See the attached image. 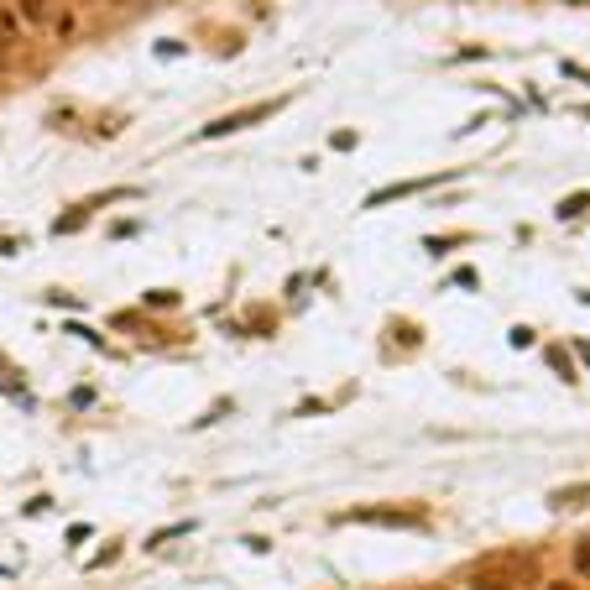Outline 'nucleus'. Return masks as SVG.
I'll list each match as a JSON object with an SVG mask.
<instances>
[{
    "mask_svg": "<svg viewBox=\"0 0 590 590\" xmlns=\"http://www.w3.org/2000/svg\"><path fill=\"white\" fill-rule=\"evenodd\" d=\"M575 569H580V575H590V538H585V544H575Z\"/></svg>",
    "mask_w": 590,
    "mask_h": 590,
    "instance_id": "nucleus-6",
    "label": "nucleus"
},
{
    "mask_svg": "<svg viewBox=\"0 0 590 590\" xmlns=\"http://www.w3.org/2000/svg\"><path fill=\"white\" fill-rule=\"evenodd\" d=\"M585 204H590L585 193H575V199H569V204H565V210H559V214H565V220H569V214H580V210H585Z\"/></svg>",
    "mask_w": 590,
    "mask_h": 590,
    "instance_id": "nucleus-7",
    "label": "nucleus"
},
{
    "mask_svg": "<svg viewBox=\"0 0 590 590\" xmlns=\"http://www.w3.org/2000/svg\"><path fill=\"white\" fill-rule=\"evenodd\" d=\"M22 16L26 22H47V0H22Z\"/></svg>",
    "mask_w": 590,
    "mask_h": 590,
    "instance_id": "nucleus-5",
    "label": "nucleus"
},
{
    "mask_svg": "<svg viewBox=\"0 0 590 590\" xmlns=\"http://www.w3.org/2000/svg\"><path fill=\"white\" fill-rule=\"evenodd\" d=\"M470 590H517V585H512V575H491V569H481V575L470 580Z\"/></svg>",
    "mask_w": 590,
    "mask_h": 590,
    "instance_id": "nucleus-3",
    "label": "nucleus"
},
{
    "mask_svg": "<svg viewBox=\"0 0 590 590\" xmlns=\"http://www.w3.org/2000/svg\"><path fill=\"white\" fill-rule=\"evenodd\" d=\"M11 43H16V16L0 5V47H11Z\"/></svg>",
    "mask_w": 590,
    "mask_h": 590,
    "instance_id": "nucleus-4",
    "label": "nucleus"
},
{
    "mask_svg": "<svg viewBox=\"0 0 590 590\" xmlns=\"http://www.w3.org/2000/svg\"><path fill=\"white\" fill-rule=\"evenodd\" d=\"M272 110H277V100H272V105L235 110V115H225V121H214V126H204V136H231V131H246V126H256V121H267Z\"/></svg>",
    "mask_w": 590,
    "mask_h": 590,
    "instance_id": "nucleus-1",
    "label": "nucleus"
},
{
    "mask_svg": "<svg viewBox=\"0 0 590 590\" xmlns=\"http://www.w3.org/2000/svg\"><path fill=\"white\" fill-rule=\"evenodd\" d=\"M548 590H580V585H548Z\"/></svg>",
    "mask_w": 590,
    "mask_h": 590,
    "instance_id": "nucleus-8",
    "label": "nucleus"
},
{
    "mask_svg": "<svg viewBox=\"0 0 590 590\" xmlns=\"http://www.w3.org/2000/svg\"><path fill=\"white\" fill-rule=\"evenodd\" d=\"M585 115H590V110H585Z\"/></svg>",
    "mask_w": 590,
    "mask_h": 590,
    "instance_id": "nucleus-9",
    "label": "nucleus"
},
{
    "mask_svg": "<svg viewBox=\"0 0 590 590\" xmlns=\"http://www.w3.org/2000/svg\"><path fill=\"white\" fill-rule=\"evenodd\" d=\"M356 523H387V527H418L423 512H377V506H366L356 512Z\"/></svg>",
    "mask_w": 590,
    "mask_h": 590,
    "instance_id": "nucleus-2",
    "label": "nucleus"
}]
</instances>
